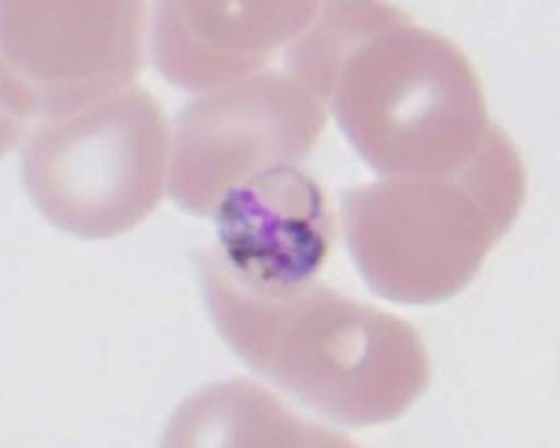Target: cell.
Instances as JSON below:
<instances>
[{"label": "cell", "mask_w": 560, "mask_h": 448, "mask_svg": "<svg viewBox=\"0 0 560 448\" xmlns=\"http://www.w3.org/2000/svg\"><path fill=\"white\" fill-rule=\"evenodd\" d=\"M217 333L262 378L349 424L398 416L420 390V347L393 315L354 305L312 282L267 291L230 272L213 246L196 255Z\"/></svg>", "instance_id": "6da1fadb"}, {"label": "cell", "mask_w": 560, "mask_h": 448, "mask_svg": "<svg viewBox=\"0 0 560 448\" xmlns=\"http://www.w3.org/2000/svg\"><path fill=\"white\" fill-rule=\"evenodd\" d=\"M171 130L140 85L38 123L23 142L22 177L37 212L84 241L127 234L167 193Z\"/></svg>", "instance_id": "7a4b0ae2"}, {"label": "cell", "mask_w": 560, "mask_h": 448, "mask_svg": "<svg viewBox=\"0 0 560 448\" xmlns=\"http://www.w3.org/2000/svg\"><path fill=\"white\" fill-rule=\"evenodd\" d=\"M2 123H38L130 88L147 61L143 2H2Z\"/></svg>", "instance_id": "3957f363"}, {"label": "cell", "mask_w": 560, "mask_h": 448, "mask_svg": "<svg viewBox=\"0 0 560 448\" xmlns=\"http://www.w3.org/2000/svg\"><path fill=\"white\" fill-rule=\"evenodd\" d=\"M322 124L318 105L279 72L260 71L200 94L177 117L170 199L188 215L210 219L236 184L305 157Z\"/></svg>", "instance_id": "277c9868"}, {"label": "cell", "mask_w": 560, "mask_h": 448, "mask_svg": "<svg viewBox=\"0 0 560 448\" xmlns=\"http://www.w3.org/2000/svg\"><path fill=\"white\" fill-rule=\"evenodd\" d=\"M210 219L217 253L236 278L254 288L306 285L331 248L326 197L294 166L269 169L236 184Z\"/></svg>", "instance_id": "5b68a950"}, {"label": "cell", "mask_w": 560, "mask_h": 448, "mask_svg": "<svg viewBox=\"0 0 560 448\" xmlns=\"http://www.w3.org/2000/svg\"><path fill=\"white\" fill-rule=\"evenodd\" d=\"M313 9L281 2H160L151 28L156 69L195 94L245 81L299 35Z\"/></svg>", "instance_id": "8992f818"}, {"label": "cell", "mask_w": 560, "mask_h": 448, "mask_svg": "<svg viewBox=\"0 0 560 448\" xmlns=\"http://www.w3.org/2000/svg\"><path fill=\"white\" fill-rule=\"evenodd\" d=\"M295 424L269 392L236 379L207 387L182 404L171 418L167 447H265L275 436H296L276 427Z\"/></svg>", "instance_id": "52a82bcc"}]
</instances>
